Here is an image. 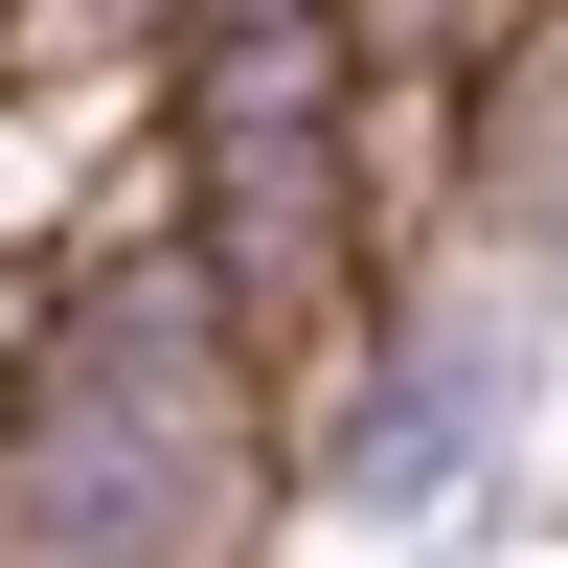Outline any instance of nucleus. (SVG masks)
I'll return each mask as SVG.
<instances>
[{"label":"nucleus","instance_id":"nucleus-1","mask_svg":"<svg viewBox=\"0 0 568 568\" xmlns=\"http://www.w3.org/2000/svg\"><path fill=\"white\" fill-rule=\"evenodd\" d=\"M455 433H478V364H409L387 409H342V478H364V500H409V478H433Z\"/></svg>","mask_w":568,"mask_h":568}]
</instances>
